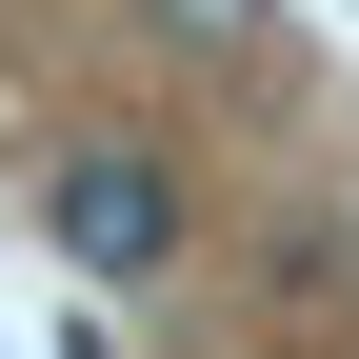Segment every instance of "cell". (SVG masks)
<instances>
[{
    "mask_svg": "<svg viewBox=\"0 0 359 359\" xmlns=\"http://www.w3.org/2000/svg\"><path fill=\"white\" fill-rule=\"evenodd\" d=\"M40 240H60L80 280H120V299H140L160 259H180V160H160V140H80L60 180H40Z\"/></svg>",
    "mask_w": 359,
    "mask_h": 359,
    "instance_id": "cell-1",
    "label": "cell"
},
{
    "mask_svg": "<svg viewBox=\"0 0 359 359\" xmlns=\"http://www.w3.org/2000/svg\"><path fill=\"white\" fill-rule=\"evenodd\" d=\"M140 20L180 40V60H259V20H280V0H140Z\"/></svg>",
    "mask_w": 359,
    "mask_h": 359,
    "instance_id": "cell-2",
    "label": "cell"
}]
</instances>
